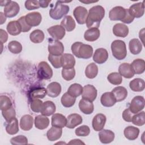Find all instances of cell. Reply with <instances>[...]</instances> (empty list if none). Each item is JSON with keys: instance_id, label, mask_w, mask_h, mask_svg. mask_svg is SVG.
<instances>
[{"instance_id": "cell-21", "label": "cell", "mask_w": 145, "mask_h": 145, "mask_svg": "<svg viewBox=\"0 0 145 145\" xmlns=\"http://www.w3.org/2000/svg\"><path fill=\"white\" fill-rule=\"evenodd\" d=\"M100 102L104 106L111 107L116 104L117 101L112 92H106L101 95Z\"/></svg>"}, {"instance_id": "cell-39", "label": "cell", "mask_w": 145, "mask_h": 145, "mask_svg": "<svg viewBox=\"0 0 145 145\" xmlns=\"http://www.w3.org/2000/svg\"><path fill=\"white\" fill-rule=\"evenodd\" d=\"M45 38L44 32L40 29H35L29 35V39L32 42L40 43L43 41Z\"/></svg>"}, {"instance_id": "cell-26", "label": "cell", "mask_w": 145, "mask_h": 145, "mask_svg": "<svg viewBox=\"0 0 145 145\" xmlns=\"http://www.w3.org/2000/svg\"><path fill=\"white\" fill-rule=\"evenodd\" d=\"M119 74L123 77L127 79L131 78L134 76V73L131 69V65L128 63H123L119 66Z\"/></svg>"}, {"instance_id": "cell-48", "label": "cell", "mask_w": 145, "mask_h": 145, "mask_svg": "<svg viewBox=\"0 0 145 145\" xmlns=\"http://www.w3.org/2000/svg\"><path fill=\"white\" fill-rule=\"evenodd\" d=\"M2 114L7 122H10L14 118H16V112L13 106L6 110L2 111Z\"/></svg>"}, {"instance_id": "cell-2", "label": "cell", "mask_w": 145, "mask_h": 145, "mask_svg": "<svg viewBox=\"0 0 145 145\" xmlns=\"http://www.w3.org/2000/svg\"><path fill=\"white\" fill-rule=\"evenodd\" d=\"M72 54L77 58L89 59L93 54V48L88 45L81 42H75L71 48Z\"/></svg>"}, {"instance_id": "cell-58", "label": "cell", "mask_w": 145, "mask_h": 145, "mask_svg": "<svg viewBox=\"0 0 145 145\" xmlns=\"http://www.w3.org/2000/svg\"><path fill=\"white\" fill-rule=\"evenodd\" d=\"M0 36H1V44H3L6 42L8 39L7 33L3 30V29H0Z\"/></svg>"}, {"instance_id": "cell-22", "label": "cell", "mask_w": 145, "mask_h": 145, "mask_svg": "<svg viewBox=\"0 0 145 145\" xmlns=\"http://www.w3.org/2000/svg\"><path fill=\"white\" fill-rule=\"evenodd\" d=\"M83 121L82 116L77 113H72L68 116L66 126L69 129H73L81 124Z\"/></svg>"}, {"instance_id": "cell-7", "label": "cell", "mask_w": 145, "mask_h": 145, "mask_svg": "<svg viewBox=\"0 0 145 145\" xmlns=\"http://www.w3.org/2000/svg\"><path fill=\"white\" fill-rule=\"evenodd\" d=\"M144 98L142 96H136L131 101L129 109L134 114H136L144 108Z\"/></svg>"}, {"instance_id": "cell-13", "label": "cell", "mask_w": 145, "mask_h": 145, "mask_svg": "<svg viewBox=\"0 0 145 145\" xmlns=\"http://www.w3.org/2000/svg\"><path fill=\"white\" fill-rule=\"evenodd\" d=\"M128 11L134 18H139L142 17L144 13V1L132 5L128 9Z\"/></svg>"}, {"instance_id": "cell-18", "label": "cell", "mask_w": 145, "mask_h": 145, "mask_svg": "<svg viewBox=\"0 0 145 145\" xmlns=\"http://www.w3.org/2000/svg\"><path fill=\"white\" fill-rule=\"evenodd\" d=\"M79 108L80 110L86 114H91L94 110V106L92 101L82 98L79 103Z\"/></svg>"}, {"instance_id": "cell-35", "label": "cell", "mask_w": 145, "mask_h": 145, "mask_svg": "<svg viewBox=\"0 0 145 145\" xmlns=\"http://www.w3.org/2000/svg\"><path fill=\"white\" fill-rule=\"evenodd\" d=\"M6 29L8 33L12 36L18 35L22 32L21 27L16 20L10 22L7 25Z\"/></svg>"}, {"instance_id": "cell-61", "label": "cell", "mask_w": 145, "mask_h": 145, "mask_svg": "<svg viewBox=\"0 0 145 145\" xmlns=\"http://www.w3.org/2000/svg\"><path fill=\"white\" fill-rule=\"evenodd\" d=\"M0 15H1V23H0V24H3L6 22V16L2 12H0Z\"/></svg>"}, {"instance_id": "cell-5", "label": "cell", "mask_w": 145, "mask_h": 145, "mask_svg": "<svg viewBox=\"0 0 145 145\" xmlns=\"http://www.w3.org/2000/svg\"><path fill=\"white\" fill-rule=\"evenodd\" d=\"M37 76L41 80H48L52 77L53 70L46 62L41 61L39 63Z\"/></svg>"}, {"instance_id": "cell-30", "label": "cell", "mask_w": 145, "mask_h": 145, "mask_svg": "<svg viewBox=\"0 0 145 145\" xmlns=\"http://www.w3.org/2000/svg\"><path fill=\"white\" fill-rule=\"evenodd\" d=\"M130 65L134 74H140L145 70V61L142 59H134Z\"/></svg>"}, {"instance_id": "cell-28", "label": "cell", "mask_w": 145, "mask_h": 145, "mask_svg": "<svg viewBox=\"0 0 145 145\" xmlns=\"http://www.w3.org/2000/svg\"><path fill=\"white\" fill-rule=\"evenodd\" d=\"M33 124V118L29 114L23 116L20 120V127L24 131H28L32 128Z\"/></svg>"}, {"instance_id": "cell-40", "label": "cell", "mask_w": 145, "mask_h": 145, "mask_svg": "<svg viewBox=\"0 0 145 145\" xmlns=\"http://www.w3.org/2000/svg\"><path fill=\"white\" fill-rule=\"evenodd\" d=\"M98 73V67L95 63H91L85 69V75L89 79L95 78Z\"/></svg>"}, {"instance_id": "cell-51", "label": "cell", "mask_w": 145, "mask_h": 145, "mask_svg": "<svg viewBox=\"0 0 145 145\" xmlns=\"http://www.w3.org/2000/svg\"><path fill=\"white\" fill-rule=\"evenodd\" d=\"M90 129L87 125H82L75 129V133L79 137H86L89 134Z\"/></svg>"}, {"instance_id": "cell-4", "label": "cell", "mask_w": 145, "mask_h": 145, "mask_svg": "<svg viewBox=\"0 0 145 145\" xmlns=\"http://www.w3.org/2000/svg\"><path fill=\"white\" fill-rule=\"evenodd\" d=\"M69 6L63 4L61 1H57L55 6L49 11L50 16L54 20H59L69 11Z\"/></svg>"}, {"instance_id": "cell-56", "label": "cell", "mask_w": 145, "mask_h": 145, "mask_svg": "<svg viewBox=\"0 0 145 145\" xmlns=\"http://www.w3.org/2000/svg\"><path fill=\"white\" fill-rule=\"evenodd\" d=\"M134 114L133 113L129 108L123 110L122 116L123 119L126 122H131V119Z\"/></svg>"}, {"instance_id": "cell-32", "label": "cell", "mask_w": 145, "mask_h": 145, "mask_svg": "<svg viewBox=\"0 0 145 145\" xmlns=\"http://www.w3.org/2000/svg\"><path fill=\"white\" fill-rule=\"evenodd\" d=\"M123 134L126 138L130 140H134L138 138L139 134V129L133 126H129L124 129Z\"/></svg>"}, {"instance_id": "cell-25", "label": "cell", "mask_w": 145, "mask_h": 145, "mask_svg": "<svg viewBox=\"0 0 145 145\" xmlns=\"http://www.w3.org/2000/svg\"><path fill=\"white\" fill-rule=\"evenodd\" d=\"M67 123V118L62 114L55 113L52 117V125L57 127L63 128Z\"/></svg>"}, {"instance_id": "cell-24", "label": "cell", "mask_w": 145, "mask_h": 145, "mask_svg": "<svg viewBox=\"0 0 145 145\" xmlns=\"http://www.w3.org/2000/svg\"><path fill=\"white\" fill-rule=\"evenodd\" d=\"M47 95L51 97H57L61 92V84L58 82H52L46 87Z\"/></svg>"}, {"instance_id": "cell-55", "label": "cell", "mask_w": 145, "mask_h": 145, "mask_svg": "<svg viewBox=\"0 0 145 145\" xmlns=\"http://www.w3.org/2000/svg\"><path fill=\"white\" fill-rule=\"evenodd\" d=\"M17 21L19 22V23L21 27L22 32H28L31 29V27H30L25 22V16H21Z\"/></svg>"}, {"instance_id": "cell-46", "label": "cell", "mask_w": 145, "mask_h": 145, "mask_svg": "<svg viewBox=\"0 0 145 145\" xmlns=\"http://www.w3.org/2000/svg\"><path fill=\"white\" fill-rule=\"evenodd\" d=\"M8 49L12 53L19 54L22 50V45L19 42L14 40L8 43Z\"/></svg>"}, {"instance_id": "cell-62", "label": "cell", "mask_w": 145, "mask_h": 145, "mask_svg": "<svg viewBox=\"0 0 145 145\" xmlns=\"http://www.w3.org/2000/svg\"><path fill=\"white\" fill-rule=\"evenodd\" d=\"M10 1H1V6H6L10 2Z\"/></svg>"}, {"instance_id": "cell-1", "label": "cell", "mask_w": 145, "mask_h": 145, "mask_svg": "<svg viewBox=\"0 0 145 145\" xmlns=\"http://www.w3.org/2000/svg\"><path fill=\"white\" fill-rule=\"evenodd\" d=\"M104 8L100 5H96L91 7L88 11L86 22L88 28H97L99 27L101 20L105 15Z\"/></svg>"}, {"instance_id": "cell-20", "label": "cell", "mask_w": 145, "mask_h": 145, "mask_svg": "<svg viewBox=\"0 0 145 145\" xmlns=\"http://www.w3.org/2000/svg\"><path fill=\"white\" fill-rule=\"evenodd\" d=\"M47 94L46 89L44 87H35L32 88L28 93V98L29 100H32L34 99H43Z\"/></svg>"}, {"instance_id": "cell-41", "label": "cell", "mask_w": 145, "mask_h": 145, "mask_svg": "<svg viewBox=\"0 0 145 145\" xmlns=\"http://www.w3.org/2000/svg\"><path fill=\"white\" fill-rule=\"evenodd\" d=\"M6 131L10 135L16 134L19 131L18 120L15 118L10 122H7L6 126Z\"/></svg>"}, {"instance_id": "cell-10", "label": "cell", "mask_w": 145, "mask_h": 145, "mask_svg": "<svg viewBox=\"0 0 145 145\" xmlns=\"http://www.w3.org/2000/svg\"><path fill=\"white\" fill-rule=\"evenodd\" d=\"M48 33L53 39L59 40L62 39L65 35V29L61 25H55L47 29Z\"/></svg>"}, {"instance_id": "cell-50", "label": "cell", "mask_w": 145, "mask_h": 145, "mask_svg": "<svg viewBox=\"0 0 145 145\" xmlns=\"http://www.w3.org/2000/svg\"><path fill=\"white\" fill-rule=\"evenodd\" d=\"M75 75V70L74 68L70 69H62V78L67 81L71 80L74 79Z\"/></svg>"}, {"instance_id": "cell-42", "label": "cell", "mask_w": 145, "mask_h": 145, "mask_svg": "<svg viewBox=\"0 0 145 145\" xmlns=\"http://www.w3.org/2000/svg\"><path fill=\"white\" fill-rule=\"evenodd\" d=\"M83 92L82 86L78 83H74L71 84L68 88L67 93L74 97L79 96Z\"/></svg>"}, {"instance_id": "cell-15", "label": "cell", "mask_w": 145, "mask_h": 145, "mask_svg": "<svg viewBox=\"0 0 145 145\" xmlns=\"http://www.w3.org/2000/svg\"><path fill=\"white\" fill-rule=\"evenodd\" d=\"M106 120V116L102 113H98L95 115L93 118L92 122L93 130L96 131H100L105 126Z\"/></svg>"}, {"instance_id": "cell-49", "label": "cell", "mask_w": 145, "mask_h": 145, "mask_svg": "<svg viewBox=\"0 0 145 145\" xmlns=\"http://www.w3.org/2000/svg\"><path fill=\"white\" fill-rule=\"evenodd\" d=\"M43 103L41 100L38 99H34L31 100L30 107L31 110L35 113H39L42 109Z\"/></svg>"}, {"instance_id": "cell-59", "label": "cell", "mask_w": 145, "mask_h": 145, "mask_svg": "<svg viewBox=\"0 0 145 145\" xmlns=\"http://www.w3.org/2000/svg\"><path fill=\"white\" fill-rule=\"evenodd\" d=\"M39 4L41 7L46 8L48 6L49 3L50 2V1H45V0H40L39 1Z\"/></svg>"}, {"instance_id": "cell-16", "label": "cell", "mask_w": 145, "mask_h": 145, "mask_svg": "<svg viewBox=\"0 0 145 145\" xmlns=\"http://www.w3.org/2000/svg\"><path fill=\"white\" fill-rule=\"evenodd\" d=\"M108 58V53L105 49L103 48L97 49L93 55V61L99 64L104 63L106 61Z\"/></svg>"}, {"instance_id": "cell-6", "label": "cell", "mask_w": 145, "mask_h": 145, "mask_svg": "<svg viewBox=\"0 0 145 145\" xmlns=\"http://www.w3.org/2000/svg\"><path fill=\"white\" fill-rule=\"evenodd\" d=\"M48 49L49 54L56 56H62L64 52L63 44L61 41L53 39H48Z\"/></svg>"}, {"instance_id": "cell-8", "label": "cell", "mask_w": 145, "mask_h": 145, "mask_svg": "<svg viewBox=\"0 0 145 145\" xmlns=\"http://www.w3.org/2000/svg\"><path fill=\"white\" fill-rule=\"evenodd\" d=\"M127 9L122 6H116L109 12V18L111 20H122L125 16Z\"/></svg>"}, {"instance_id": "cell-47", "label": "cell", "mask_w": 145, "mask_h": 145, "mask_svg": "<svg viewBox=\"0 0 145 145\" xmlns=\"http://www.w3.org/2000/svg\"><path fill=\"white\" fill-rule=\"evenodd\" d=\"M12 106V102L10 99L6 95H1L0 97V108L1 111L7 110Z\"/></svg>"}, {"instance_id": "cell-3", "label": "cell", "mask_w": 145, "mask_h": 145, "mask_svg": "<svg viewBox=\"0 0 145 145\" xmlns=\"http://www.w3.org/2000/svg\"><path fill=\"white\" fill-rule=\"evenodd\" d=\"M111 50L113 57L118 60L125 58L127 56L126 44L121 40H116L111 44Z\"/></svg>"}, {"instance_id": "cell-12", "label": "cell", "mask_w": 145, "mask_h": 145, "mask_svg": "<svg viewBox=\"0 0 145 145\" xmlns=\"http://www.w3.org/2000/svg\"><path fill=\"white\" fill-rule=\"evenodd\" d=\"M20 10V6L19 4L15 2L10 1L9 3L5 6L4 14L6 17L12 18L15 16Z\"/></svg>"}, {"instance_id": "cell-57", "label": "cell", "mask_w": 145, "mask_h": 145, "mask_svg": "<svg viewBox=\"0 0 145 145\" xmlns=\"http://www.w3.org/2000/svg\"><path fill=\"white\" fill-rule=\"evenodd\" d=\"M134 18L130 14V13L128 11V9H127L126 15H125V18L121 20V22L122 23H124L126 24H130L134 20Z\"/></svg>"}, {"instance_id": "cell-36", "label": "cell", "mask_w": 145, "mask_h": 145, "mask_svg": "<svg viewBox=\"0 0 145 145\" xmlns=\"http://www.w3.org/2000/svg\"><path fill=\"white\" fill-rule=\"evenodd\" d=\"M61 25L67 31L71 32L73 31L76 26L75 22L70 15L65 16L61 22Z\"/></svg>"}, {"instance_id": "cell-17", "label": "cell", "mask_w": 145, "mask_h": 145, "mask_svg": "<svg viewBox=\"0 0 145 145\" xmlns=\"http://www.w3.org/2000/svg\"><path fill=\"white\" fill-rule=\"evenodd\" d=\"M61 63L63 69H70L74 68L75 64V59L72 54L65 53L61 56Z\"/></svg>"}, {"instance_id": "cell-44", "label": "cell", "mask_w": 145, "mask_h": 145, "mask_svg": "<svg viewBox=\"0 0 145 145\" xmlns=\"http://www.w3.org/2000/svg\"><path fill=\"white\" fill-rule=\"evenodd\" d=\"M131 122L137 126H141L144 125L145 123V112L142 111L134 114L132 117Z\"/></svg>"}, {"instance_id": "cell-31", "label": "cell", "mask_w": 145, "mask_h": 145, "mask_svg": "<svg viewBox=\"0 0 145 145\" xmlns=\"http://www.w3.org/2000/svg\"><path fill=\"white\" fill-rule=\"evenodd\" d=\"M35 126L40 130H44L47 128L49 125V118L43 115H38L35 118Z\"/></svg>"}, {"instance_id": "cell-45", "label": "cell", "mask_w": 145, "mask_h": 145, "mask_svg": "<svg viewBox=\"0 0 145 145\" xmlns=\"http://www.w3.org/2000/svg\"><path fill=\"white\" fill-rule=\"evenodd\" d=\"M107 79L113 85H119L122 82V77L119 72H114L109 74L107 76Z\"/></svg>"}, {"instance_id": "cell-27", "label": "cell", "mask_w": 145, "mask_h": 145, "mask_svg": "<svg viewBox=\"0 0 145 145\" xmlns=\"http://www.w3.org/2000/svg\"><path fill=\"white\" fill-rule=\"evenodd\" d=\"M56 110L55 104L52 101H46L43 103L41 113L45 116H49L54 113Z\"/></svg>"}, {"instance_id": "cell-60", "label": "cell", "mask_w": 145, "mask_h": 145, "mask_svg": "<svg viewBox=\"0 0 145 145\" xmlns=\"http://www.w3.org/2000/svg\"><path fill=\"white\" fill-rule=\"evenodd\" d=\"M68 144H84L85 143L79 139H75L70 140V142H69Z\"/></svg>"}, {"instance_id": "cell-11", "label": "cell", "mask_w": 145, "mask_h": 145, "mask_svg": "<svg viewBox=\"0 0 145 145\" xmlns=\"http://www.w3.org/2000/svg\"><path fill=\"white\" fill-rule=\"evenodd\" d=\"M82 95V98L89 100L93 102L96 99L97 91L96 88L93 85L87 84L83 87Z\"/></svg>"}, {"instance_id": "cell-23", "label": "cell", "mask_w": 145, "mask_h": 145, "mask_svg": "<svg viewBox=\"0 0 145 145\" xmlns=\"http://www.w3.org/2000/svg\"><path fill=\"white\" fill-rule=\"evenodd\" d=\"M113 33L117 37H125L129 34V28L122 23H117L113 27Z\"/></svg>"}, {"instance_id": "cell-9", "label": "cell", "mask_w": 145, "mask_h": 145, "mask_svg": "<svg viewBox=\"0 0 145 145\" xmlns=\"http://www.w3.org/2000/svg\"><path fill=\"white\" fill-rule=\"evenodd\" d=\"M73 15L78 24H84L86 23L87 20L88 11L85 7L78 6L74 10Z\"/></svg>"}, {"instance_id": "cell-34", "label": "cell", "mask_w": 145, "mask_h": 145, "mask_svg": "<svg viewBox=\"0 0 145 145\" xmlns=\"http://www.w3.org/2000/svg\"><path fill=\"white\" fill-rule=\"evenodd\" d=\"M114 95L117 102H120L124 100L127 96V89L122 86H118L115 87L112 91Z\"/></svg>"}, {"instance_id": "cell-37", "label": "cell", "mask_w": 145, "mask_h": 145, "mask_svg": "<svg viewBox=\"0 0 145 145\" xmlns=\"http://www.w3.org/2000/svg\"><path fill=\"white\" fill-rule=\"evenodd\" d=\"M130 88L134 92H141L144 90L145 87L144 80L140 78H135L129 83Z\"/></svg>"}, {"instance_id": "cell-43", "label": "cell", "mask_w": 145, "mask_h": 145, "mask_svg": "<svg viewBox=\"0 0 145 145\" xmlns=\"http://www.w3.org/2000/svg\"><path fill=\"white\" fill-rule=\"evenodd\" d=\"M76 98L70 95L67 92L65 93L61 99V102L62 105L66 108H69L73 106L75 103Z\"/></svg>"}, {"instance_id": "cell-19", "label": "cell", "mask_w": 145, "mask_h": 145, "mask_svg": "<svg viewBox=\"0 0 145 145\" xmlns=\"http://www.w3.org/2000/svg\"><path fill=\"white\" fill-rule=\"evenodd\" d=\"M114 133L110 130L102 129L99 133V140L102 143L104 144H108L111 143L114 140Z\"/></svg>"}, {"instance_id": "cell-33", "label": "cell", "mask_w": 145, "mask_h": 145, "mask_svg": "<svg viewBox=\"0 0 145 145\" xmlns=\"http://www.w3.org/2000/svg\"><path fill=\"white\" fill-rule=\"evenodd\" d=\"M62 134V128L52 126L46 133V137L49 140L55 141L59 139Z\"/></svg>"}, {"instance_id": "cell-38", "label": "cell", "mask_w": 145, "mask_h": 145, "mask_svg": "<svg viewBox=\"0 0 145 145\" xmlns=\"http://www.w3.org/2000/svg\"><path fill=\"white\" fill-rule=\"evenodd\" d=\"M129 47L131 53L137 55L142 51V44L138 39H133L129 41Z\"/></svg>"}, {"instance_id": "cell-14", "label": "cell", "mask_w": 145, "mask_h": 145, "mask_svg": "<svg viewBox=\"0 0 145 145\" xmlns=\"http://www.w3.org/2000/svg\"><path fill=\"white\" fill-rule=\"evenodd\" d=\"M25 20L30 27H36L40 24L42 16L39 12H29L25 16Z\"/></svg>"}, {"instance_id": "cell-29", "label": "cell", "mask_w": 145, "mask_h": 145, "mask_svg": "<svg viewBox=\"0 0 145 145\" xmlns=\"http://www.w3.org/2000/svg\"><path fill=\"white\" fill-rule=\"evenodd\" d=\"M100 35V30L97 28H91L86 31L84 34V38L87 41H95L97 40Z\"/></svg>"}, {"instance_id": "cell-54", "label": "cell", "mask_w": 145, "mask_h": 145, "mask_svg": "<svg viewBox=\"0 0 145 145\" xmlns=\"http://www.w3.org/2000/svg\"><path fill=\"white\" fill-rule=\"evenodd\" d=\"M40 7L39 1H26L25 2V7L28 10H32L39 8Z\"/></svg>"}, {"instance_id": "cell-52", "label": "cell", "mask_w": 145, "mask_h": 145, "mask_svg": "<svg viewBox=\"0 0 145 145\" xmlns=\"http://www.w3.org/2000/svg\"><path fill=\"white\" fill-rule=\"evenodd\" d=\"M61 56H53L50 54L48 56V60L52 66L56 69H59L62 67L61 63Z\"/></svg>"}, {"instance_id": "cell-53", "label": "cell", "mask_w": 145, "mask_h": 145, "mask_svg": "<svg viewBox=\"0 0 145 145\" xmlns=\"http://www.w3.org/2000/svg\"><path fill=\"white\" fill-rule=\"evenodd\" d=\"M10 142L12 144H27L28 139L24 135H18L10 139Z\"/></svg>"}]
</instances>
